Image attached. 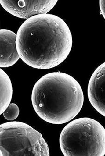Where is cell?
Returning <instances> with one entry per match:
<instances>
[{"label":"cell","instance_id":"cell-1","mask_svg":"<svg viewBox=\"0 0 105 156\" xmlns=\"http://www.w3.org/2000/svg\"><path fill=\"white\" fill-rule=\"evenodd\" d=\"M72 44L69 27L53 14H39L27 20L17 34L20 58L35 69H48L60 65L70 54Z\"/></svg>","mask_w":105,"mask_h":156},{"label":"cell","instance_id":"cell-5","mask_svg":"<svg viewBox=\"0 0 105 156\" xmlns=\"http://www.w3.org/2000/svg\"><path fill=\"white\" fill-rule=\"evenodd\" d=\"M57 2L56 0L0 1L2 8L9 13L16 17L27 20L36 15L46 14Z\"/></svg>","mask_w":105,"mask_h":156},{"label":"cell","instance_id":"cell-3","mask_svg":"<svg viewBox=\"0 0 105 156\" xmlns=\"http://www.w3.org/2000/svg\"><path fill=\"white\" fill-rule=\"evenodd\" d=\"M59 144L65 156H104L105 129L92 118H78L63 128Z\"/></svg>","mask_w":105,"mask_h":156},{"label":"cell","instance_id":"cell-2","mask_svg":"<svg viewBox=\"0 0 105 156\" xmlns=\"http://www.w3.org/2000/svg\"><path fill=\"white\" fill-rule=\"evenodd\" d=\"M34 110L49 123L62 124L70 122L80 112L84 95L74 78L64 73H50L35 84L32 93Z\"/></svg>","mask_w":105,"mask_h":156},{"label":"cell","instance_id":"cell-6","mask_svg":"<svg viewBox=\"0 0 105 156\" xmlns=\"http://www.w3.org/2000/svg\"><path fill=\"white\" fill-rule=\"evenodd\" d=\"M88 95L93 107L105 117V62L95 70L90 79Z\"/></svg>","mask_w":105,"mask_h":156},{"label":"cell","instance_id":"cell-4","mask_svg":"<svg viewBox=\"0 0 105 156\" xmlns=\"http://www.w3.org/2000/svg\"><path fill=\"white\" fill-rule=\"evenodd\" d=\"M1 156H49L42 134L27 124L10 122L0 125Z\"/></svg>","mask_w":105,"mask_h":156},{"label":"cell","instance_id":"cell-8","mask_svg":"<svg viewBox=\"0 0 105 156\" xmlns=\"http://www.w3.org/2000/svg\"><path fill=\"white\" fill-rule=\"evenodd\" d=\"M1 76V106L0 114H3L9 106L13 96V87L11 81L8 74L0 69Z\"/></svg>","mask_w":105,"mask_h":156},{"label":"cell","instance_id":"cell-9","mask_svg":"<svg viewBox=\"0 0 105 156\" xmlns=\"http://www.w3.org/2000/svg\"><path fill=\"white\" fill-rule=\"evenodd\" d=\"M19 113V108L17 105L14 103H12L10 104L9 106L3 113V114L5 119L13 121L17 118Z\"/></svg>","mask_w":105,"mask_h":156},{"label":"cell","instance_id":"cell-10","mask_svg":"<svg viewBox=\"0 0 105 156\" xmlns=\"http://www.w3.org/2000/svg\"><path fill=\"white\" fill-rule=\"evenodd\" d=\"M100 12L105 20V1L100 0L99 1Z\"/></svg>","mask_w":105,"mask_h":156},{"label":"cell","instance_id":"cell-7","mask_svg":"<svg viewBox=\"0 0 105 156\" xmlns=\"http://www.w3.org/2000/svg\"><path fill=\"white\" fill-rule=\"evenodd\" d=\"M17 34L8 29H1L0 67L9 68L14 65L20 56L16 47Z\"/></svg>","mask_w":105,"mask_h":156}]
</instances>
